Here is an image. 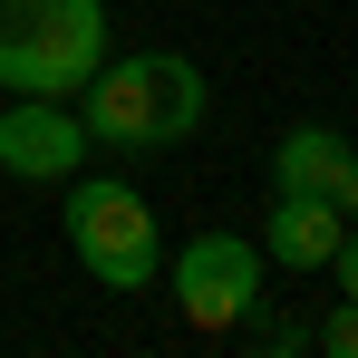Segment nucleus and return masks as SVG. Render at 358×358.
Listing matches in <instances>:
<instances>
[{
    "instance_id": "obj_5",
    "label": "nucleus",
    "mask_w": 358,
    "mask_h": 358,
    "mask_svg": "<svg viewBox=\"0 0 358 358\" xmlns=\"http://www.w3.org/2000/svg\"><path fill=\"white\" fill-rule=\"evenodd\" d=\"M87 155V126L68 117L59 97H20L0 117V175H29V184H68Z\"/></svg>"
},
{
    "instance_id": "obj_7",
    "label": "nucleus",
    "mask_w": 358,
    "mask_h": 358,
    "mask_svg": "<svg viewBox=\"0 0 358 358\" xmlns=\"http://www.w3.org/2000/svg\"><path fill=\"white\" fill-rule=\"evenodd\" d=\"M339 165H349L339 126H291V136H281V155H271L281 194H329V184H339Z\"/></svg>"
},
{
    "instance_id": "obj_8",
    "label": "nucleus",
    "mask_w": 358,
    "mask_h": 358,
    "mask_svg": "<svg viewBox=\"0 0 358 358\" xmlns=\"http://www.w3.org/2000/svg\"><path fill=\"white\" fill-rule=\"evenodd\" d=\"M233 339L252 358H291V349H310V320H291V310H271V291H252V310L233 320Z\"/></svg>"
},
{
    "instance_id": "obj_4",
    "label": "nucleus",
    "mask_w": 358,
    "mask_h": 358,
    "mask_svg": "<svg viewBox=\"0 0 358 358\" xmlns=\"http://www.w3.org/2000/svg\"><path fill=\"white\" fill-rule=\"evenodd\" d=\"M252 291H262V242L242 233H203L175 252V300L194 329H233L242 310H252Z\"/></svg>"
},
{
    "instance_id": "obj_11",
    "label": "nucleus",
    "mask_w": 358,
    "mask_h": 358,
    "mask_svg": "<svg viewBox=\"0 0 358 358\" xmlns=\"http://www.w3.org/2000/svg\"><path fill=\"white\" fill-rule=\"evenodd\" d=\"M329 203H339V213H349V223H358V155H349V165H339V184H329Z\"/></svg>"
},
{
    "instance_id": "obj_2",
    "label": "nucleus",
    "mask_w": 358,
    "mask_h": 358,
    "mask_svg": "<svg viewBox=\"0 0 358 358\" xmlns=\"http://www.w3.org/2000/svg\"><path fill=\"white\" fill-rule=\"evenodd\" d=\"M107 59V0H0V87L78 97Z\"/></svg>"
},
{
    "instance_id": "obj_6",
    "label": "nucleus",
    "mask_w": 358,
    "mask_h": 358,
    "mask_svg": "<svg viewBox=\"0 0 358 358\" xmlns=\"http://www.w3.org/2000/svg\"><path fill=\"white\" fill-rule=\"evenodd\" d=\"M339 203L329 194H281L271 203V223H262V262H281V271H320L329 252H339Z\"/></svg>"
},
{
    "instance_id": "obj_3",
    "label": "nucleus",
    "mask_w": 358,
    "mask_h": 358,
    "mask_svg": "<svg viewBox=\"0 0 358 358\" xmlns=\"http://www.w3.org/2000/svg\"><path fill=\"white\" fill-rule=\"evenodd\" d=\"M68 252L107 281V291H145L165 242H155V203L136 184H68Z\"/></svg>"
},
{
    "instance_id": "obj_9",
    "label": "nucleus",
    "mask_w": 358,
    "mask_h": 358,
    "mask_svg": "<svg viewBox=\"0 0 358 358\" xmlns=\"http://www.w3.org/2000/svg\"><path fill=\"white\" fill-rule=\"evenodd\" d=\"M310 349H329V358H358V300H339L320 329H310Z\"/></svg>"
},
{
    "instance_id": "obj_1",
    "label": "nucleus",
    "mask_w": 358,
    "mask_h": 358,
    "mask_svg": "<svg viewBox=\"0 0 358 358\" xmlns=\"http://www.w3.org/2000/svg\"><path fill=\"white\" fill-rule=\"evenodd\" d=\"M87 97V145H126V155H155L184 145L203 126V68L175 49H136V59H97V78L78 87Z\"/></svg>"
},
{
    "instance_id": "obj_10",
    "label": "nucleus",
    "mask_w": 358,
    "mask_h": 358,
    "mask_svg": "<svg viewBox=\"0 0 358 358\" xmlns=\"http://www.w3.org/2000/svg\"><path fill=\"white\" fill-rule=\"evenodd\" d=\"M329 271H339V291L358 300V223H339V252H329Z\"/></svg>"
}]
</instances>
